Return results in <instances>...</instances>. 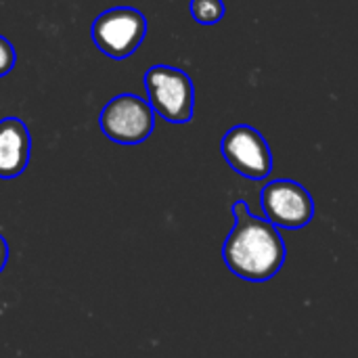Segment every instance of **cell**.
<instances>
[{"label": "cell", "mask_w": 358, "mask_h": 358, "mask_svg": "<svg viewBox=\"0 0 358 358\" xmlns=\"http://www.w3.org/2000/svg\"><path fill=\"white\" fill-rule=\"evenodd\" d=\"M90 36L103 55L126 59L143 44L147 36V19L134 6H113L94 19Z\"/></svg>", "instance_id": "cell-4"}, {"label": "cell", "mask_w": 358, "mask_h": 358, "mask_svg": "<svg viewBox=\"0 0 358 358\" xmlns=\"http://www.w3.org/2000/svg\"><path fill=\"white\" fill-rule=\"evenodd\" d=\"M15 61H17L15 46L10 44V40H6L4 36H0V78L13 71Z\"/></svg>", "instance_id": "cell-9"}, {"label": "cell", "mask_w": 358, "mask_h": 358, "mask_svg": "<svg viewBox=\"0 0 358 358\" xmlns=\"http://www.w3.org/2000/svg\"><path fill=\"white\" fill-rule=\"evenodd\" d=\"M191 15L201 25H216L222 21L227 8L222 0H191Z\"/></svg>", "instance_id": "cell-8"}, {"label": "cell", "mask_w": 358, "mask_h": 358, "mask_svg": "<svg viewBox=\"0 0 358 358\" xmlns=\"http://www.w3.org/2000/svg\"><path fill=\"white\" fill-rule=\"evenodd\" d=\"M262 212L277 229L298 231L315 218V199L300 182L277 178L262 189Z\"/></svg>", "instance_id": "cell-6"}, {"label": "cell", "mask_w": 358, "mask_h": 358, "mask_svg": "<svg viewBox=\"0 0 358 358\" xmlns=\"http://www.w3.org/2000/svg\"><path fill=\"white\" fill-rule=\"evenodd\" d=\"M31 155V134L21 117L0 120V178H17L25 172Z\"/></svg>", "instance_id": "cell-7"}, {"label": "cell", "mask_w": 358, "mask_h": 358, "mask_svg": "<svg viewBox=\"0 0 358 358\" xmlns=\"http://www.w3.org/2000/svg\"><path fill=\"white\" fill-rule=\"evenodd\" d=\"M147 101L157 117L187 124L195 111V86L187 71L172 65H153L145 73Z\"/></svg>", "instance_id": "cell-2"}, {"label": "cell", "mask_w": 358, "mask_h": 358, "mask_svg": "<svg viewBox=\"0 0 358 358\" xmlns=\"http://www.w3.org/2000/svg\"><path fill=\"white\" fill-rule=\"evenodd\" d=\"M220 153L227 164L250 180H264L273 172V153L266 138L248 124H237L220 141Z\"/></svg>", "instance_id": "cell-5"}, {"label": "cell", "mask_w": 358, "mask_h": 358, "mask_svg": "<svg viewBox=\"0 0 358 358\" xmlns=\"http://www.w3.org/2000/svg\"><path fill=\"white\" fill-rule=\"evenodd\" d=\"M235 227L224 239L222 260L227 268L252 283L273 279L285 264V241L275 224L266 218L254 216L248 201L239 199L233 203Z\"/></svg>", "instance_id": "cell-1"}, {"label": "cell", "mask_w": 358, "mask_h": 358, "mask_svg": "<svg viewBox=\"0 0 358 358\" xmlns=\"http://www.w3.org/2000/svg\"><path fill=\"white\" fill-rule=\"evenodd\" d=\"M6 260H8V243H6V239L0 235V273H2V268L6 266Z\"/></svg>", "instance_id": "cell-10"}, {"label": "cell", "mask_w": 358, "mask_h": 358, "mask_svg": "<svg viewBox=\"0 0 358 358\" xmlns=\"http://www.w3.org/2000/svg\"><path fill=\"white\" fill-rule=\"evenodd\" d=\"M155 111L138 94H117L99 113L103 134L120 145H138L155 130Z\"/></svg>", "instance_id": "cell-3"}]
</instances>
